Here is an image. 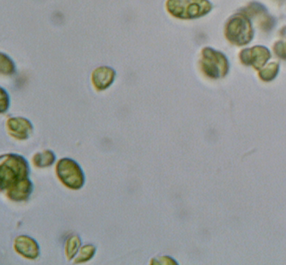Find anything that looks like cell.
Masks as SVG:
<instances>
[{"mask_svg": "<svg viewBox=\"0 0 286 265\" xmlns=\"http://www.w3.org/2000/svg\"><path fill=\"white\" fill-rule=\"evenodd\" d=\"M0 106H1V113L4 114L9 109L10 106V97L4 88H1V99H0Z\"/></svg>", "mask_w": 286, "mask_h": 265, "instance_id": "e0dca14e", "label": "cell"}, {"mask_svg": "<svg viewBox=\"0 0 286 265\" xmlns=\"http://www.w3.org/2000/svg\"><path fill=\"white\" fill-rule=\"evenodd\" d=\"M274 52L279 58L286 60V42L283 40L276 42L274 45Z\"/></svg>", "mask_w": 286, "mask_h": 265, "instance_id": "ac0fdd59", "label": "cell"}, {"mask_svg": "<svg viewBox=\"0 0 286 265\" xmlns=\"http://www.w3.org/2000/svg\"><path fill=\"white\" fill-rule=\"evenodd\" d=\"M240 12L248 15L250 18H259V26L265 32L272 31L276 26V18L270 15L268 8L259 2H251L247 7L241 9Z\"/></svg>", "mask_w": 286, "mask_h": 265, "instance_id": "52a82bcc", "label": "cell"}, {"mask_svg": "<svg viewBox=\"0 0 286 265\" xmlns=\"http://www.w3.org/2000/svg\"><path fill=\"white\" fill-rule=\"evenodd\" d=\"M254 29L251 18L240 12L228 18L224 24V36L233 45L242 47L252 42Z\"/></svg>", "mask_w": 286, "mask_h": 265, "instance_id": "7a4b0ae2", "label": "cell"}, {"mask_svg": "<svg viewBox=\"0 0 286 265\" xmlns=\"http://www.w3.org/2000/svg\"><path fill=\"white\" fill-rule=\"evenodd\" d=\"M280 36L282 37V38H286V26L285 27L282 28L281 29V31L279 32Z\"/></svg>", "mask_w": 286, "mask_h": 265, "instance_id": "ffe728a7", "label": "cell"}, {"mask_svg": "<svg viewBox=\"0 0 286 265\" xmlns=\"http://www.w3.org/2000/svg\"><path fill=\"white\" fill-rule=\"evenodd\" d=\"M117 72L109 66H100L94 70L91 74V83L98 91H103L114 83Z\"/></svg>", "mask_w": 286, "mask_h": 265, "instance_id": "8fae6325", "label": "cell"}, {"mask_svg": "<svg viewBox=\"0 0 286 265\" xmlns=\"http://www.w3.org/2000/svg\"><path fill=\"white\" fill-rule=\"evenodd\" d=\"M0 71L3 75H13L16 72V67L13 59L5 53H1Z\"/></svg>", "mask_w": 286, "mask_h": 265, "instance_id": "2e32d148", "label": "cell"}, {"mask_svg": "<svg viewBox=\"0 0 286 265\" xmlns=\"http://www.w3.org/2000/svg\"><path fill=\"white\" fill-rule=\"evenodd\" d=\"M8 134L17 140H26L33 133V125L31 120L24 117H11L6 123Z\"/></svg>", "mask_w": 286, "mask_h": 265, "instance_id": "ba28073f", "label": "cell"}, {"mask_svg": "<svg viewBox=\"0 0 286 265\" xmlns=\"http://www.w3.org/2000/svg\"><path fill=\"white\" fill-rule=\"evenodd\" d=\"M82 248V240L78 235H72L66 239L65 251L67 259L71 261L78 255Z\"/></svg>", "mask_w": 286, "mask_h": 265, "instance_id": "4fadbf2b", "label": "cell"}, {"mask_svg": "<svg viewBox=\"0 0 286 265\" xmlns=\"http://www.w3.org/2000/svg\"><path fill=\"white\" fill-rule=\"evenodd\" d=\"M30 166L24 156L6 154L0 157V189L3 192L7 187L20 179L29 178Z\"/></svg>", "mask_w": 286, "mask_h": 265, "instance_id": "6da1fadb", "label": "cell"}, {"mask_svg": "<svg viewBox=\"0 0 286 265\" xmlns=\"http://www.w3.org/2000/svg\"><path fill=\"white\" fill-rule=\"evenodd\" d=\"M14 251L28 260H36L40 256L41 249L34 238L26 235L18 236L14 239Z\"/></svg>", "mask_w": 286, "mask_h": 265, "instance_id": "9c48e42d", "label": "cell"}, {"mask_svg": "<svg viewBox=\"0 0 286 265\" xmlns=\"http://www.w3.org/2000/svg\"><path fill=\"white\" fill-rule=\"evenodd\" d=\"M150 264H177V262L168 256H159L152 259Z\"/></svg>", "mask_w": 286, "mask_h": 265, "instance_id": "d6986e66", "label": "cell"}, {"mask_svg": "<svg viewBox=\"0 0 286 265\" xmlns=\"http://www.w3.org/2000/svg\"><path fill=\"white\" fill-rule=\"evenodd\" d=\"M280 66L278 63L273 62L269 64L268 66L260 69L259 75L260 79L264 81H271L276 78L279 72Z\"/></svg>", "mask_w": 286, "mask_h": 265, "instance_id": "9a60e30c", "label": "cell"}, {"mask_svg": "<svg viewBox=\"0 0 286 265\" xmlns=\"http://www.w3.org/2000/svg\"><path fill=\"white\" fill-rule=\"evenodd\" d=\"M166 11L174 17L193 20L211 13L213 5L208 0H167Z\"/></svg>", "mask_w": 286, "mask_h": 265, "instance_id": "3957f363", "label": "cell"}, {"mask_svg": "<svg viewBox=\"0 0 286 265\" xmlns=\"http://www.w3.org/2000/svg\"><path fill=\"white\" fill-rule=\"evenodd\" d=\"M200 67L204 75L211 79L223 78L230 69V64L223 52L206 47L201 51Z\"/></svg>", "mask_w": 286, "mask_h": 265, "instance_id": "277c9868", "label": "cell"}, {"mask_svg": "<svg viewBox=\"0 0 286 265\" xmlns=\"http://www.w3.org/2000/svg\"><path fill=\"white\" fill-rule=\"evenodd\" d=\"M277 1H283V0H277Z\"/></svg>", "mask_w": 286, "mask_h": 265, "instance_id": "44dd1931", "label": "cell"}, {"mask_svg": "<svg viewBox=\"0 0 286 265\" xmlns=\"http://www.w3.org/2000/svg\"><path fill=\"white\" fill-rule=\"evenodd\" d=\"M33 188L34 186L31 179L25 178L11 184L3 192L12 201L23 202L30 198L31 193L33 191Z\"/></svg>", "mask_w": 286, "mask_h": 265, "instance_id": "30bf717a", "label": "cell"}, {"mask_svg": "<svg viewBox=\"0 0 286 265\" xmlns=\"http://www.w3.org/2000/svg\"><path fill=\"white\" fill-rule=\"evenodd\" d=\"M96 251V247L93 244H85L80 249L79 253L74 258L73 262L75 264H78V263H84V262H89L95 256Z\"/></svg>", "mask_w": 286, "mask_h": 265, "instance_id": "5bb4252c", "label": "cell"}, {"mask_svg": "<svg viewBox=\"0 0 286 265\" xmlns=\"http://www.w3.org/2000/svg\"><path fill=\"white\" fill-rule=\"evenodd\" d=\"M55 162V155L54 152L49 149L39 152L32 157L33 166L37 168H48L53 166Z\"/></svg>", "mask_w": 286, "mask_h": 265, "instance_id": "7c38bea8", "label": "cell"}, {"mask_svg": "<svg viewBox=\"0 0 286 265\" xmlns=\"http://www.w3.org/2000/svg\"><path fill=\"white\" fill-rule=\"evenodd\" d=\"M271 58V53L265 46H254L244 48L240 53L241 62L247 66H252L256 70L262 69Z\"/></svg>", "mask_w": 286, "mask_h": 265, "instance_id": "8992f818", "label": "cell"}, {"mask_svg": "<svg viewBox=\"0 0 286 265\" xmlns=\"http://www.w3.org/2000/svg\"><path fill=\"white\" fill-rule=\"evenodd\" d=\"M55 172L60 182L70 190H81L84 186L85 174L73 159H60L55 167Z\"/></svg>", "mask_w": 286, "mask_h": 265, "instance_id": "5b68a950", "label": "cell"}]
</instances>
